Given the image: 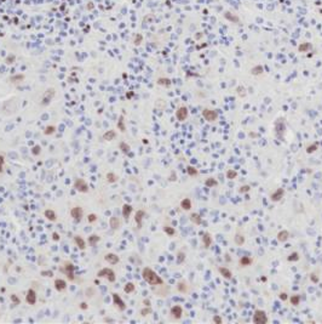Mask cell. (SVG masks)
I'll list each match as a JSON object with an SVG mask.
<instances>
[{
	"mask_svg": "<svg viewBox=\"0 0 322 324\" xmlns=\"http://www.w3.org/2000/svg\"><path fill=\"white\" fill-rule=\"evenodd\" d=\"M311 45L310 44H304V45H300L299 46V51H306L308 49H310Z\"/></svg>",
	"mask_w": 322,
	"mask_h": 324,
	"instance_id": "cell-56",
	"label": "cell"
},
{
	"mask_svg": "<svg viewBox=\"0 0 322 324\" xmlns=\"http://www.w3.org/2000/svg\"><path fill=\"white\" fill-rule=\"evenodd\" d=\"M87 221H89L90 224L96 222V221H97V215H96V214H89V215H87Z\"/></svg>",
	"mask_w": 322,
	"mask_h": 324,
	"instance_id": "cell-48",
	"label": "cell"
},
{
	"mask_svg": "<svg viewBox=\"0 0 322 324\" xmlns=\"http://www.w3.org/2000/svg\"><path fill=\"white\" fill-rule=\"evenodd\" d=\"M105 180H107V182L108 183H115L118 180H119V176L115 174V172H107V175H105Z\"/></svg>",
	"mask_w": 322,
	"mask_h": 324,
	"instance_id": "cell-29",
	"label": "cell"
},
{
	"mask_svg": "<svg viewBox=\"0 0 322 324\" xmlns=\"http://www.w3.org/2000/svg\"><path fill=\"white\" fill-rule=\"evenodd\" d=\"M157 83H159L160 85H165V86H168V85L171 84L168 79H159V80H157Z\"/></svg>",
	"mask_w": 322,
	"mask_h": 324,
	"instance_id": "cell-52",
	"label": "cell"
},
{
	"mask_svg": "<svg viewBox=\"0 0 322 324\" xmlns=\"http://www.w3.org/2000/svg\"><path fill=\"white\" fill-rule=\"evenodd\" d=\"M4 165H5V157L4 154H0V174L4 172Z\"/></svg>",
	"mask_w": 322,
	"mask_h": 324,
	"instance_id": "cell-50",
	"label": "cell"
},
{
	"mask_svg": "<svg viewBox=\"0 0 322 324\" xmlns=\"http://www.w3.org/2000/svg\"><path fill=\"white\" fill-rule=\"evenodd\" d=\"M152 313V308H150V306H145V308H142L141 310V314L144 317V316H148V314H150Z\"/></svg>",
	"mask_w": 322,
	"mask_h": 324,
	"instance_id": "cell-47",
	"label": "cell"
},
{
	"mask_svg": "<svg viewBox=\"0 0 322 324\" xmlns=\"http://www.w3.org/2000/svg\"><path fill=\"white\" fill-rule=\"evenodd\" d=\"M40 274L43 277H54V272L52 271H41Z\"/></svg>",
	"mask_w": 322,
	"mask_h": 324,
	"instance_id": "cell-51",
	"label": "cell"
},
{
	"mask_svg": "<svg viewBox=\"0 0 322 324\" xmlns=\"http://www.w3.org/2000/svg\"><path fill=\"white\" fill-rule=\"evenodd\" d=\"M268 314L264 310H255L253 314V323L254 324H267L268 323Z\"/></svg>",
	"mask_w": 322,
	"mask_h": 324,
	"instance_id": "cell-3",
	"label": "cell"
},
{
	"mask_svg": "<svg viewBox=\"0 0 322 324\" xmlns=\"http://www.w3.org/2000/svg\"><path fill=\"white\" fill-rule=\"evenodd\" d=\"M179 205H180L182 210H184V211H189V210L193 208V203H191V201H190V198H184V199H182Z\"/></svg>",
	"mask_w": 322,
	"mask_h": 324,
	"instance_id": "cell-25",
	"label": "cell"
},
{
	"mask_svg": "<svg viewBox=\"0 0 322 324\" xmlns=\"http://www.w3.org/2000/svg\"><path fill=\"white\" fill-rule=\"evenodd\" d=\"M10 299H11L12 305H15V306H17V305H20V303H21L20 297H18L16 294H11V295H10Z\"/></svg>",
	"mask_w": 322,
	"mask_h": 324,
	"instance_id": "cell-45",
	"label": "cell"
},
{
	"mask_svg": "<svg viewBox=\"0 0 322 324\" xmlns=\"http://www.w3.org/2000/svg\"><path fill=\"white\" fill-rule=\"evenodd\" d=\"M276 237H278V240L280 243H286L289 238V232L287 230H282V231L278 232Z\"/></svg>",
	"mask_w": 322,
	"mask_h": 324,
	"instance_id": "cell-23",
	"label": "cell"
},
{
	"mask_svg": "<svg viewBox=\"0 0 322 324\" xmlns=\"http://www.w3.org/2000/svg\"><path fill=\"white\" fill-rule=\"evenodd\" d=\"M143 303H144L145 306H150V301H149V300H147V299H145V300H143Z\"/></svg>",
	"mask_w": 322,
	"mask_h": 324,
	"instance_id": "cell-60",
	"label": "cell"
},
{
	"mask_svg": "<svg viewBox=\"0 0 322 324\" xmlns=\"http://www.w3.org/2000/svg\"><path fill=\"white\" fill-rule=\"evenodd\" d=\"M285 196V190L283 188H278L276 191H274L271 194H270V201H274V203H278Z\"/></svg>",
	"mask_w": 322,
	"mask_h": 324,
	"instance_id": "cell-12",
	"label": "cell"
},
{
	"mask_svg": "<svg viewBox=\"0 0 322 324\" xmlns=\"http://www.w3.org/2000/svg\"><path fill=\"white\" fill-rule=\"evenodd\" d=\"M100 240V237L98 235H91L87 238V243L90 246H96V244Z\"/></svg>",
	"mask_w": 322,
	"mask_h": 324,
	"instance_id": "cell-30",
	"label": "cell"
},
{
	"mask_svg": "<svg viewBox=\"0 0 322 324\" xmlns=\"http://www.w3.org/2000/svg\"><path fill=\"white\" fill-rule=\"evenodd\" d=\"M109 227H110L113 231H118L120 227H121V221L118 216H111L109 219Z\"/></svg>",
	"mask_w": 322,
	"mask_h": 324,
	"instance_id": "cell-17",
	"label": "cell"
},
{
	"mask_svg": "<svg viewBox=\"0 0 322 324\" xmlns=\"http://www.w3.org/2000/svg\"><path fill=\"white\" fill-rule=\"evenodd\" d=\"M104 260L109 264V265H118L120 262V257L119 255L114 254V253H108L104 255Z\"/></svg>",
	"mask_w": 322,
	"mask_h": 324,
	"instance_id": "cell-14",
	"label": "cell"
},
{
	"mask_svg": "<svg viewBox=\"0 0 322 324\" xmlns=\"http://www.w3.org/2000/svg\"><path fill=\"white\" fill-rule=\"evenodd\" d=\"M145 217V211L144 210H137L136 214H134V221L137 224V227L138 230L142 228V225H143V220Z\"/></svg>",
	"mask_w": 322,
	"mask_h": 324,
	"instance_id": "cell-13",
	"label": "cell"
},
{
	"mask_svg": "<svg viewBox=\"0 0 322 324\" xmlns=\"http://www.w3.org/2000/svg\"><path fill=\"white\" fill-rule=\"evenodd\" d=\"M119 148H120V151H121L124 154H130V152H131V147L128 143H126V142H120L119 143Z\"/></svg>",
	"mask_w": 322,
	"mask_h": 324,
	"instance_id": "cell-32",
	"label": "cell"
},
{
	"mask_svg": "<svg viewBox=\"0 0 322 324\" xmlns=\"http://www.w3.org/2000/svg\"><path fill=\"white\" fill-rule=\"evenodd\" d=\"M116 129L120 130L121 133H125L126 131V125H125V120H124V115H120L119 117V120L116 123Z\"/></svg>",
	"mask_w": 322,
	"mask_h": 324,
	"instance_id": "cell-33",
	"label": "cell"
},
{
	"mask_svg": "<svg viewBox=\"0 0 322 324\" xmlns=\"http://www.w3.org/2000/svg\"><path fill=\"white\" fill-rule=\"evenodd\" d=\"M299 260V253H297V251H293V253H291L288 255V257H287V261H289V262H296V261H298Z\"/></svg>",
	"mask_w": 322,
	"mask_h": 324,
	"instance_id": "cell-42",
	"label": "cell"
},
{
	"mask_svg": "<svg viewBox=\"0 0 322 324\" xmlns=\"http://www.w3.org/2000/svg\"><path fill=\"white\" fill-rule=\"evenodd\" d=\"M54 97H55V89H54V88L47 89L44 92L43 97H41V102H40L41 106H47V104H50V102L52 101Z\"/></svg>",
	"mask_w": 322,
	"mask_h": 324,
	"instance_id": "cell-8",
	"label": "cell"
},
{
	"mask_svg": "<svg viewBox=\"0 0 322 324\" xmlns=\"http://www.w3.org/2000/svg\"><path fill=\"white\" fill-rule=\"evenodd\" d=\"M226 179L228 180H235L236 177H237V172L235 171V170H233V169H229V170H226Z\"/></svg>",
	"mask_w": 322,
	"mask_h": 324,
	"instance_id": "cell-41",
	"label": "cell"
},
{
	"mask_svg": "<svg viewBox=\"0 0 322 324\" xmlns=\"http://www.w3.org/2000/svg\"><path fill=\"white\" fill-rule=\"evenodd\" d=\"M164 232L167 235H170V237H173L176 235V230L173 227H171V226H164Z\"/></svg>",
	"mask_w": 322,
	"mask_h": 324,
	"instance_id": "cell-40",
	"label": "cell"
},
{
	"mask_svg": "<svg viewBox=\"0 0 322 324\" xmlns=\"http://www.w3.org/2000/svg\"><path fill=\"white\" fill-rule=\"evenodd\" d=\"M187 172H188L189 176H191V177L199 175V170L195 168V167H193V165H188V167H187Z\"/></svg>",
	"mask_w": 322,
	"mask_h": 324,
	"instance_id": "cell-36",
	"label": "cell"
},
{
	"mask_svg": "<svg viewBox=\"0 0 322 324\" xmlns=\"http://www.w3.org/2000/svg\"><path fill=\"white\" fill-rule=\"evenodd\" d=\"M70 216L73 217V220L75 221V222H80L81 220H82V216H84V210H82V208L81 206H74V208H72V210H70Z\"/></svg>",
	"mask_w": 322,
	"mask_h": 324,
	"instance_id": "cell-10",
	"label": "cell"
},
{
	"mask_svg": "<svg viewBox=\"0 0 322 324\" xmlns=\"http://www.w3.org/2000/svg\"><path fill=\"white\" fill-rule=\"evenodd\" d=\"M202 117H203V119H205L206 122H208V123H213V122H216V120L218 119L217 112L211 109V108H205V109L202 111Z\"/></svg>",
	"mask_w": 322,
	"mask_h": 324,
	"instance_id": "cell-5",
	"label": "cell"
},
{
	"mask_svg": "<svg viewBox=\"0 0 322 324\" xmlns=\"http://www.w3.org/2000/svg\"><path fill=\"white\" fill-rule=\"evenodd\" d=\"M36 293L34 289H29L27 291V295H26V301L28 305H35L36 303Z\"/></svg>",
	"mask_w": 322,
	"mask_h": 324,
	"instance_id": "cell-15",
	"label": "cell"
},
{
	"mask_svg": "<svg viewBox=\"0 0 322 324\" xmlns=\"http://www.w3.org/2000/svg\"><path fill=\"white\" fill-rule=\"evenodd\" d=\"M74 271H75V266L73 265V262L70 261H64L63 262V267H62V272H64L67 274L68 279L73 280L75 279V276H74Z\"/></svg>",
	"mask_w": 322,
	"mask_h": 324,
	"instance_id": "cell-4",
	"label": "cell"
},
{
	"mask_svg": "<svg viewBox=\"0 0 322 324\" xmlns=\"http://www.w3.org/2000/svg\"><path fill=\"white\" fill-rule=\"evenodd\" d=\"M317 148H319V143H314V145H310L306 147V153H314V152H316L317 151Z\"/></svg>",
	"mask_w": 322,
	"mask_h": 324,
	"instance_id": "cell-44",
	"label": "cell"
},
{
	"mask_svg": "<svg viewBox=\"0 0 322 324\" xmlns=\"http://www.w3.org/2000/svg\"><path fill=\"white\" fill-rule=\"evenodd\" d=\"M189 219H190V221H191L193 224L198 225V226L202 224V217L200 216V214H198V212H191L190 216H189Z\"/></svg>",
	"mask_w": 322,
	"mask_h": 324,
	"instance_id": "cell-27",
	"label": "cell"
},
{
	"mask_svg": "<svg viewBox=\"0 0 322 324\" xmlns=\"http://www.w3.org/2000/svg\"><path fill=\"white\" fill-rule=\"evenodd\" d=\"M212 243H213V239H212L211 233H208V232L203 233V235H202V244H203V248H205V249H210Z\"/></svg>",
	"mask_w": 322,
	"mask_h": 324,
	"instance_id": "cell-20",
	"label": "cell"
},
{
	"mask_svg": "<svg viewBox=\"0 0 322 324\" xmlns=\"http://www.w3.org/2000/svg\"><path fill=\"white\" fill-rule=\"evenodd\" d=\"M74 188L80 193H87L89 192V185L84 179H77L74 181Z\"/></svg>",
	"mask_w": 322,
	"mask_h": 324,
	"instance_id": "cell-7",
	"label": "cell"
},
{
	"mask_svg": "<svg viewBox=\"0 0 322 324\" xmlns=\"http://www.w3.org/2000/svg\"><path fill=\"white\" fill-rule=\"evenodd\" d=\"M278 297H280V300H282V301H286L287 299H288V295H287V293H280V295H278Z\"/></svg>",
	"mask_w": 322,
	"mask_h": 324,
	"instance_id": "cell-54",
	"label": "cell"
},
{
	"mask_svg": "<svg viewBox=\"0 0 322 324\" xmlns=\"http://www.w3.org/2000/svg\"><path fill=\"white\" fill-rule=\"evenodd\" d=\"M170 180H171V181H176V180H177V179H176V175H175V172H172V175H171V179H170Z\"/></svg>",
	"mask_w": 322,
	"mask_h": 324,
	"instance_id": "cell-61",
	"label": "cell"
},
{
	"mask_svg": "<svg viewBox=\"0 0 322 324\" xmlns=\"http://www.w3.org/2000/svg\"><path fill=\"white\" fill-rule=\"evenodd\" d=\"M300 300H301V296L298 295V294H294V295H292V296L289 297L291 305H293V306H298L300 303Z\"/></svg>",
	"mask_w": 322,
	"mask_h": 324,
	"instance_id": "cell-35",
	"label": "cell"
},
{
	"mask_svg": "<svg viewBox=\"0 0 322 324\" xmlns=\"http://www.w3.org/2000/svg\"><path fill=\"white\" fill-rule=\"evenodd\" d=\"M264 72V69H263V67L262 66H257V67L254 68H252L251 69V73L252 74H254V75H259V74H262Z\"/></svg>",
	"mask_w": 322,
	"mask_h": 324,
	"instance_id": "cell-43",
	"label": "cell"
},
{
	"mask_svg": "<svg viewBox=\"0 0 322 324\" xmlns=\"http://www.w3.org/2000/svg\"><path fill=\"white\" fill-rule=\"evenodd\" d=\"M136 290V285H134V283L132 282H127L126 284H125V287H124V291L126 293V294H131V293H133Z\"/></svg>",
	"mask_w": 322,
	"mask_h": 324,
	"instance_id": "cell-34",
	"label": "cell"
},
{
	"mask_svg": "<svg viewBox=\"0 0 322 324\" xmlns=\"http://www.w3.org/2000/svg\"><path fill=\"white\" fill-rule=\"evenodd\" d=\"M253 262H254V260H253V257H251V256H242V257H240V260H239V265H240L241 267H248V266H251Z\"/></svg>",
	"mask_w": 322,
	"mask_h": 324,
	"instance_id": "cell-22",
	"label": "cell"
},
{
	"mask_svg": "<svg viewBox=\"0 0 322 324\" xmlns=\"http://www.w3.org/2000/svg\"><path fill=\"white\" fill-rule=\"evenodd\" d=\"M177 290L179 293H183V294H187L190 291V285L187 280H179L177 283Z\"/></svg>",
	"mask_w": 322,
	"mask_h": 324,
	"instance_id": "cell-16",
	"label": "cell"
},
{
	"mask_svg": "<svg viewBox=\"0 0 322 324\" xmlns=\"http://www.w3.org/2000/svg\"><path fill=\"white\" fill-rule=\"evenodd\" d=\"M250 191H251V186H250V185H242V186L240 187L239 192H240V193H247V192H250Z\"/></svg>",
	"mask_w": 322,
	"mask_h": 324,
	"instance_id": "cell-49",
	"label": "cell"
},
{
	"mask_svg": "<svg viewBox=\"0 0 322 324\" xmlns=\"http://www.w3.org/2000/svg\"><path fill=\"white\" fill-rule=\"evenodd\" d=\"M234 242H235V244L239 246L244 245L245 244V235L242 233H240V232H237L235 237H234Z\"/></svg>",
	"mask_w": 322,
	"mask_h": 324,
	"instance_id": "cell-28",
	"label": "cell"
},
{
	"mask_svg": "<svg viewBox=\"0 0 322 324\" xmlns=\"http://www.w3.org/2000/svg\"><path fill=\"white\" fill-rule=\"evenodd\" d=\"M52 239H54L55 242H59V239H61V235H58L57 232H54V233H52Z\"/></svg>",
	"mask_w": 322,
	"mask_h": 324,
	"instance_id": "cell-57",
	"label": "cell"
},
{
	"mask_svg": "<svg viewBox=\"0 0 322 324\" xmlns=\"http://www.w3.org/2000/svg\"><path fill=\"white\" fill-rule=\"evenodd\" d=\"M32 153H33L34 156H39L40 153H41V146H39V145H35L32 148Z\"/></svg>",
	"mask_w": 322,
	"mask_h": 324,
	"instance_id": "cell-46",
	"label": "cell"
},
{
	"mask_svg": "<svg viewBox=\"0 0 322 324\" xmlns=\"http://www.w3.org/2000/svg\"><path fill=\"white\" fill-rule=\"evenodd\" d=\"M115 137H116V133L114 130H108L103 134V140H105V141H113Z\"/></svg>",
	"mask_w": 322,
	"mask_h": 324,
	"instance_id": "cell-31",
	"label": "cell"
},
{
	"mask_svg": "<svg viewBox=\"0 0 322 324\" xmlns=\"http://www.w3.org/2000/svg\"><path fill=\"white\" fill-rule=\"evenodd\" d=\"M170 314H171V318L175 319V321H179L182 317H183V307L180 305H175L171 307L170 310Z\"/></svg>",
	"mask_w": 322,
	"mask_h": 324,
	"instance_id": "cell-9",
	"label": "cell"
},
{
	"mask_svg": "<svg viewBox=\"0 0 322 324\" xmlns=\"http://www.w3.org/2000/svg\"><path fill=\"white\" fill-rule=\"evenodd\" d=\"M55 133H56L55 125H47L44 130V135H46V136H50V135L55 134Z\"/></svg>",
	"mask_w": 322,
	"mask_h": 324,
	"instance_id": "cell-38",
	"label": "cell"
},
{
	"mask_svg": "<svg viewBox=\"0 0 322 324\" xmlns=\"http://www.w3.org/2000/svg\"><path fill=\"white\" fill-rule=\"evenodd\" d=\"M97 277H98V278H107L108 282H110V283H114V282L116 280V274H115V272L109 267L100 268V271L97 272Z\"/></svg>",
	"mask_w": 322,
	"mask_h": 324,
	"instance_id": "cell-2",
	"label": "cell"
},
{
	"mask_svg": "<svg viewBox=\"0 0 322 324\" xmlns=\"http://www.w3.org/2000/svg\"><path fill=\"white\" fill-rule=\"evenodd\" d=\"M212 321H213L216 324H223V318L221 317V316H214Z\"/></svg>",
	"mask_w": 322,
	"mask_h": 324,
	"instance_id": "cell-53",
	"label": "cell"
},
{
	"mask_svg": "<svg viewBox=\"0 0 322 324\" xmlns=\"http://www.w3.org/2000/svg\"><path fill=\"white\" fill-rule=\"evenodd\" d=\"M74 242H75V244L78 246L80 250H85L86 249V242H85V239L81 237V235H77L74 237Z\"/></svg>",
	"mask_w": 322,
	"mask_h": 324,
	"instance_id": "cell-24",
	"label": "cell"
},
{
	"mask_svg": "<svg viewBox=\"0 0 322 324\" xmlns=\"http://www.w3.org/2000/svg\"><path fill=\"white\" fill-rule=\"evenodd\" d=\"M310 278H311V280H312V282H315V283H317V282H319V278L316 277V274H311Z\"/></svg>",
	"mask_w": 322,
	"mask_h": 324,
	"instance_id": "cell-59",
	"label": "cell"
},
{
	"mask_svg": "<svg viewBox=\"0 0 322 324\" xmlns=\"http://www.w3.org/2000/svg\"><path fill=\"white\" fill-rule=\"evenodd\" d=\"M54 284H55V289L57 291H64L67 289V282L64 279L57 278V279H55Z\"/></svg>",
	"mask_w": 322,
	"mask_h": 324,
	"instance_id": "cell-21",
	"label": "cell"
},
{
	"mask_svg": "<svg viewBox=\"0 0 322 324\" xmlns=\"http://www.w3.org/2000/svg\"><path fill=\"white\" fill-rule=\"evenodd\" d=\"M80 308H81V310H87L89 306H87L86 302H81V303H80Z\"/></svg>",
	"mask_w": 322,
	"mask_h": 324,
	"instance_id": "cell-58",
	"label": "cell"
},
{
	"mask_svg": "<svg viewBox=\"0 0 322 324\" xmlns=\"http://www.w3.org/2000/svg\"><path fill=\"white\" fill-rule=\"evenodd\" d=\"M188 115H189V111L185 106H180V107L177 108V111H176V118H177L178 122H184V120H187Z\"/></svg>",
	"mask_w": 322,
	"mask_h": 324,
	"instance_id": "cell-11",
	"label": "cell"
},
{
	"mask_svg": "<svg viewBox=\"0 0 322 324\" xmlns=\"http://www.w3.org/2000/svg\"><path fill=\"white\" fill-rule=\"evenodd\" d=\"M23 78H24L23 75H15V77H12L10 80L13 81V83H16V81H21V80H23Z\"/></svg>",
	"mask_w": 322,
	"mask_h": 324,
	"instance_id": "cell-55",
	"label": "cell"
},
{
	"mask_svg": "<svg viewBox=\"0 0 322 324\" xmlns=\"http://www.w3.org/2000/svg\"><path fill=\"white\" fill-rule=\"evenodd\" d=\"M218 272H219V274L222 276L223 278H225V279H228V280L233 279V272L228 267L221 266V267H218Z\"/></svg>",
	"mask_w": 322,
	"mask_h": 324,
	"instance_id": "cell-18",
	"label": "cell"
},
{
	"mask_svg": "<svg viewBox=\"0 0 322 324\" xmlns=\"http://www.w3.org/2000/svg\"><path fill=\"white\" fill-rule=\"evenodd\" d=\"M142 278L150 285L153 287H160V285H164L165 282L164 279L156 273L154 269H152L150 267H144L142 269Z\"/></svg>",
	"mask_w": 322,
	"mask_h": 324,
	"instance_id": "cell-1",
	"label": "cell"
},
{
	"mask_svg": "<svg viewBox=\"0 0 322 324\" xmlns=\"http://www.w3.org/2000/svg\"><path fill=\"white\" fill-rule=\"evenodd\" d=\"M44 216L49 220V221H51V222H55L56 220H57V214H56L55 210H52V209H47V210H45Z\"/></svg>",
	"mask_w": 322,
	"mask_h": 324,
	"instance_id": "cell-26",
	"label": "cell"
},
{
	"mask_svg": "<svg viewBox=\"0 0 322 324\" xmlns=\"http://www.w3.org/2000/svg\"><path fill=\"white\" fill-rule=\"evenodd\" d=\"M133 211V208H132V205L131 204H124L122 205V216H124V219L125 220H128L130 219V216H131V214Z\"/></svg>",
	"mask_w": 322,
	"mask_h": 324,
	"instance_id": "cell-19",
	"label": "cell"
},
{
	"mask_svg": "<svg viewBox=\"0 0 322 324\" xmlns=\"http://www.w3.org/2000/svg\"><path fill=\"white\" fill-rule=\"evenodd\" d=\"M184 260H185V253L183 251V250H179L177 253V264L178 265H180V264H183L184 262Z\"/></svg>",
	"mask_w": 322,
	"mask_h": 324,
	"instance_id": "cell-39",
	"label": "cell"
},
{
	"mask_svg": "<svg viewBox=\"0 0 322 324\" xmlns=\"http://www.w3.org/2000/svg\"><path fill=\"white\" fill-rule=\"evenodd\" d=\"M205 186H206L207 188H213V187L218 186V182L216 181V179L210 177V179H206V181H205Z\"/></svg>",
	"mask_w": 322,
	"mask_h": 324,
	"instance_id": "cell-37",
	"label": "cell"
},
{
	"mask_svg": "<svg viewBox=\"0 0 322 324\" xmlns=\"http://www.w3.org/2000/svg\"><path fill=\"white\" fill-rule=\"evenodd\" d=\"M111 297H113V303H114V306H115L119 311H125V310H126L127 306H126L125 301L120 297V295H119L118 293H113V294H111Z\"/></svg>",
	"mask_w": 322,
	"mask_h": 324,
	"instance_id": "cell-6",
	"label": "cell"
}]
</instances>
